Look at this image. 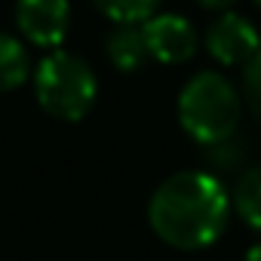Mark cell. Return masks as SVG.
<instances>
[{
	"label": "cell",
	"mask_w": 261,
	"mask_h": 261,
	"mask_svg": "<svg viewBox=\"0 0 261 261\" xmlns=\"http://www.w3.org/2000/svg\"><path fill=\"white\" fill-rule=\"evenodd\" d=\"M230 194L218 175L188 169L169 175L148 203L151 230L172 249H206L212 246L230 218Z\"/></svg>",
	"instance_id": "1"
},
{
	"label": "cell",
	"mask_w": 261,
	"mask_h": 261,
	"mask_svg": "<svg viewBox=\"0 0 261 261\" xmlns=\"http://www.w3.org/2000/svg\"><path fill=\"white\" fill-rule=\"evenodd\" d=\"M178 123L203 148H212L237 136V123H240L237 86L215 71H203L191 77L178 95Z\"/></svg>",
	"instance_id": "2"
},
{
	"label": "cell",
	"mask_w": 261,
	"mask_h": 261,
	"mask_svg": "<svg viewBox=\"0 0 261 261\" xmlns=\"http://www.w3.org/2000/svg\"><path fill=\"white\" fill-rule=\"evenodd\" d=\"M34 92L49 117L74 123L92 111L98 95V80L80 56L53 49L49 56L40 59L34 71Z\"/></svg>",
	"instance_id": "3"
},
{
	"label": "cell",
	"mask_w": 261,
	"mask_h": 261,
	"mask_svg": "<svg viewBox=\"0 0 261 261\" xmlns=\"http://www.w3.org/2000/svg\"><path fill=\"white\" fill-rule=\"evenodd\" d=\"M16 25L28 43L59 49L71 28V4L68 0H16Z\"/></svg>",
	"instance_id": "4"
},
{
	"label": "cell",
	"mask_w": 261,
	"mask_h": 261,
	"mask_svg": "<svg viewBox=\"0 0 261 261\" xmlns=\"http://www.w3.org/2000/svg\"><path fill=\"white\" fill-rule=\"evenodd\" d=\"M145 28V40L151 49V59L163 62V65H181L197 53V34L194 25L178 16V13H160L151 16L148 22H142Z\"/></svg>",
	"instance_id": "5"
},
{
	"label": "cell",
	"mask_w": 261,
	"mask_h": 261,
	"mask_svg": "<svg viewBox=\"0 0 261 261\" xmlns=\"http://www.w3.org/2000/svg\"><path fill=\"white\" fill-rule=\"evenodd\" d=\"M206 49L215 62L221 65H246L258 49H261V37L255 31V25L240 16V13H224L215 25H209L206 31Z\"/></svg>",
	"instance_id": "6"
},
{
	"label": "cell",
	"mask_w": 261,
	"mask_h": 261,
	"mask_svg": "<svg viewBox=\"0 0 261 261\" xmlns=\"http://www.w3.org/2000/svg\"><path fill=\"white\" fill-rule=\"evenodd\" d=\"M105 49H108L111 65L117 71H123V74L145 68V62L151 59L148 40H145V28L142 25H133V22H120L105 37Z\"/></svg>",
	"instance_id": "7"
},
{
	"label": "cell",
	"mask_w": 261,
	"mask_h": 261,
	"mask_svg": "<svg viewBox=\"0 0 261 261\" xmlns=\"http://www.w3.org/2000/svg\"><path fill=\"white\" fill-rule=\"evenodd\" d=\"M31 74V62L25 46L13 37L0 31V92H10L16 86H22Z\"/></svg>",
	"instance_id": "8"
},
{
	"label": "cell",
	"mask_w": 261,
	"mask_h": 261,
	"mask_svg": "<svg viewBox=\"0 0 261 261\" xmlns=\"http://www.w3.org/2000/svg\"><path fill=\"white\" fill-rule=\"evenodd\" d=\"M233 209L252 230L261 233V166H252L237 178Z\"/></svg>",
	"instance_id": "9"
},
{
	"label": "cell",
	"mask_w": 261,
	"mask_h": 261,
	"mask_svg": "<svg viewBox=\"0 0 261 261\" xmlns=\"http://www.w3.org/2000/svg\"><path fill=\"white\" fill-rule=\"evenodd\" d=\"M92 4L98 7L101 16H108L111 22H133V25H142L148 22L157 7H160V0H92Z\"/></svg>",
	"instance_id": "10"
},
{
	"label": "cell",
	"mask_w": 261,
	"mask_h": 261,
	"mask_svg": "<svg viewBox=\"0 0 261 261\" xmlns=\"http://www.w3.org/2000/svg\"><path fill=\"white\" fill-rule=\"evenodd\" d=\"M243 95L255 117H261V49L243 65Z\"/></svg>",
	"instance_id": "11"
},
{
	"label": "cell",
	"mask_w": 261,
	"mask_h": 261,
	"mask_svg": "<svg viewBox=\"0 0 261 261\" xmlns=\"http://www.w3.org/2000/svg\"><path fill=\"white\" fill-rule=\"evenodd\" d=\"M206 157H209L218 169H233V166H240V160L246 157V142L237 139V136H230V139H224V142L206 148Z\"/></svg>",
	"instance_id": "12"
},
{
	"label": "cell",
	"mask_w": 261,
	"mask_h": 261,
	"mask_svg": "<svg viewBox=\"0 0 261 261\" xmlns=\"http://www.w3.org/2000/svg\"><path fill=\"white\" fill-rule=\"evenodd\" d=\"M200 7H206V10H227L230 4H237V0H197Z\"/></svg>",
	"instance_id": "13"
},
{
	"label": "cell",
	"mask_w": 261,
	"mask_h": 261,
	"mask_svg": "<svg viewBox=\"0 0 261 261\" xmlns=\"http://www.w3.org/2000/svg\"><path fill=\"white\" fill-rule=\"evenodd\" d=\"M243 261H261V243H255L249 252H246V258Z\"/></svg>",
	"instance_id": "14"
},
{
	"label": "cell",
	"mask_w": 261,
	"mask_h": 261,
	"mask_svg": "<svg viewBox=\"0 0 261 261\" xmlns=\"http://www.w3.org/2000/svg\"><path fill=\"white\" fill-rule=\"evenodd\" d=\"M255 4H258V7H261V0H255Z\"/></svg>",
	"instance_id": "15"
}]
</instances>
